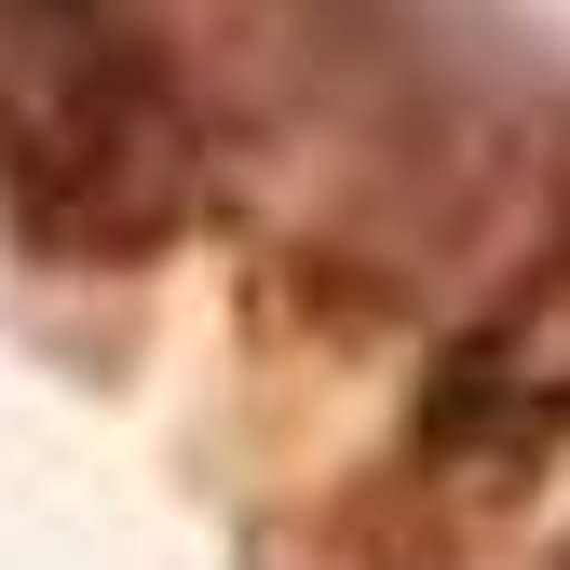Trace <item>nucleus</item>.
I'll list each match as a JSON object with an SVG mask.
<instances>
[{
	"instance_id": "obj_1",
	"label": "nucleus",
	"mask_w": 570,
	"mask_h": 570,
	"mask_svg": "<svg viewBox=\"0 0 570 570\" xmlns=\"http://www.w3.org/2000/svg\"><path fill=\"white\" fill-rule=\"evenodd\" d=\"M190 190H204V122L164 82V55L68 28L0 68V218L28 258L136 272L190 232Z\"/></svg>"
},
{
	"instance_id": "obj_2",
	"label": "nucleus",
	"mask_w": 570,
	"mask_h": 570,
	"mask_svg": "<svg viewBox=\"0 0 570 570\" xmlns=\"http://www.w3.org/2000/svg\"><path fill=\"white\" fill-rule=\"evenodd\" d=\"M570 435V245H543L421 381L407 462L435 489H530Z\"/></svg>"
},
{
	"instance_id": "obj_3",
	"label": "nucleus",
	"mask_w": 570,
	"mask_h": 570,
	"mask_svg": "<svg viewBox=\"0 0 570 570\" xmlns=\"http://www.w3.org/2000/svg\"><path fill=\"white\" fill-rule=\"evenodd\" d=\"M0 28H82V0H0Z\"/></svg>"
}]
</instances>
